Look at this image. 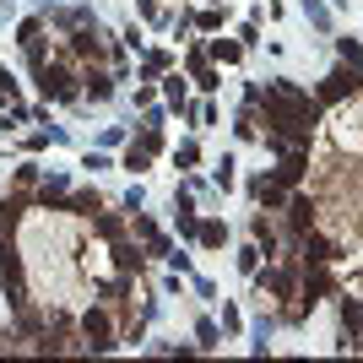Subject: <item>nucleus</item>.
<instances>
[{"label":"nucleus","instance_id":"obj_1","mask_svg":"<svg viewBox=\"0 0 363 363\" xmlns=\"http://www.w3.org/2000/svg\"><path fill=\"white\" fill-rule=\"evenodd\" d=\"M76 336H82V352H114L120 347V320H114V303H92L76 315Z\"/></svg>","mask_w":363,"mask_h":363},{"label":"nucleus","instance_id":"obj_2","mask_svg":"<svg viewBox=\"0 0 363 363\" xmlns=\"http://www.w3.org/2000/svg\"><path fill=\"white\" fill-rule=\"evenodd\" d=\"M38 92H44L49 104H76V98H82V76H76V60H49V65H38Z\"/></svg>","mask_w":363,"mask_h":363},{"label":"nucleus","instance_id":"obj_3","mask_svg":"<svg viewBox=\"0 0 363 363\" xmlns=\"http://www.w3.org/2000/svg\"><path fill=\"white\" fill-rule=\"evenodd\" d=\"M298 272H303V260L288 255L282 266H266V272H255V288H260V293H272V298H293V293H298Z\"/></svg>","mask_w":363,"mask_h":363},{"label":"nucleus","instance_id":"obj_4","mask_svg":"<svg viewBox=\"0 0 363 363\" xmlns=\"http://www.w3.org/2000/svg\"><path fill=\"white\" fill-rule=\"evenodd\" d=\"M282 212H288V244L298 250L303 233H315V228H320V201L315 196H293V190H288V206H282Z\"/></svg>","mask_w":363,"mask_h":363},{"label":"nucleus","instance_id":"obj_5","mask_svg":"<svg viewBox=\"0 0 363 363\" xmlns=\"http://www.w3.org/2000/svg\"><path fill=\"white\" fill-rule=\"evenodd\" d=\"M352 92H363V71H352V65H336V71L320 76V108L325 104H342V98H352Z\"/></svg>","mask_w":363,"mask_h":363},{"label":"nucleus","instance_id":"obj_6","mask_svg":"<svg viewBox=\"0 0 363 363\" xmlns=\"http://www.w3.org/2000/svg\"><path fill=\"white\" fill-rule=\"evenodd\" d=\"M347 255V250H342V239H331V233H303L298 239V260H320V266H336V260Z\"/></svg>","mask_w":363,"mask_h":363},{"label":"nucleus","instance_id":"obj_7","mask_svg":"<svg viewBox=\"0 0 363 363\" xmlns=\"http://www.w3.org/2000/svg\"><path fill=\"white\" fill-rule=\"evenodd\" d=\"M298 293L303 298H331L336 293V277H331V266H320V260H303V272H298Z\"/></svg>","mask_w":363,"mask_h":363},{"label":"nucleus","instance_id":"obj_8","mask_svg":"<svg viewBox=\"0 0 363 363\" xmlns=\"http://www.w3.org/2000/svg\"><path fill=\"white\" fill-rule=\"evenodd\" d=\"M65 201H71V179H65V174H44L38 190H33V206H44V212H65Z\"/></svg>","mask_w":363,"mask_h":363},{"label":"nucleus","instance_id":"obj_9","mask_svg":"<svg viewBox=\"0 0 363 363\" xmlns=\"http://www.w3.org/2000/svg\"><path fill=\"white\" fill-rule=\"evenodd\" d=\"M250 196H255L266 212H282V206H288V184H277L272 174H255V179H250Z\"/></svg>","mask_w":363,"mask_h":363},{"label":"nucleus","instance_id":"obj_10","mask_svg":"<svg viewBox=\"0 0 363 363\" xmlns=\"http://www.w3.org/2000/svg\"><path fill=\"white\" fill-rule=\"evenodd\" d=\"M82 98H87V104H108V98H114V71L87 65V71H82Z\"/></svg>","mask_w":363,"mask_h":363},{"label":"nucleus","instance_id":"obj_11","mask_svg":"<svg viewBox=\"0 0 363 363\" xmlns=\"http://www.w3.org/2000/svg\"><path fill=\"white\" fill-rule=\"evenodd\" d=\"M303 174H309V152H282V163L272 168V179H277V184H288V190H298Z\"/></svg>","mask_w":363,"mask_h":363},{"label":"nucleus","instance_id":"obj_12","mask_svg":"<svg viewBox=\"0 0 363 363\" xmlns=\"http://www.w3.org/2000/svg\"><path fill=\"white\" fill-rule=\"evenodd\" d=\"M114 266H120V272H136V277H141V266H147V244L130 239V233H125V239H114Z\"/></svg>","mask_w":363,"mask_h":363},{"label":"nucleus","instance_id":"obj_13","mask_svg":"<svg viewBox=\"0 0 363 363\" xmlns=\"http://www.w3.org/2000/svg\"><path fill=\"white\" fill-rule=\"evenodd\" d=\"M336 315H342V336H363V293H342Z\"/></svg>","mask_w":363,"mask_h":363},{"label":"nucleus","instance_id":"obj_14","mask_svg":"<svg viewBox=\"0 0 363 363\" xmlns=\"http://www.w3.org/2000/svg\"><path fill=\"white\" fill-rule=\"evenodd\" d=\"M87 223H92V233H98V239H108V244H114V239H125V233H130V223H125L120 212H92Z\"/></svg>","mask_w":363,"mask_h":363},{"label":"nucleus","instance_id":"obj_15","mask_svg":"<svg viewBox=\"0 0 363 363\" xmlns=\"http://www.w3.org/2000/svg\"><path fill=\"white\" fill-rule=\"evenodd\" d=\"M206 60H212V65H239L244 44H239V38H212V44H206Z\"/></svg>","mask_w":363,"mask_h":363},{"label":"nucleus","instance_id":"obj_16","mask_svg":"<svg viewBox=\"0 0 363 363\" xmlns=\"http://www.w3.org/2000/svg\"><path fill=\"white\" fill-rule=\"evenodd\" d=\"M65 212H71V217H92V212H104V196H98V190H71Z\"/></svg>","mask_w":363,"mask_h":363},{"label":"nucleus","instance_id":"obj_17","mask_svg":"<svg viewBox=\"0 0 363 363\" xmlns=\"http://www.w3.org/2000/svg\"><path fill=\"white\" fill-rule=\"evenodd\" d=\"M196 244H201V250H223V244H228V223H217V217H201Z\"/></svg>","mask_w":363,"mask_h":363},{"label":"nucleus","instance_id":"obj_18","mask_svg":"<svg viewBox=\"0 0 363 363\" xmlns=\"http://www.w3.org/2000/svg\"><path fill=\"white\" fill-rule=\"evenodd\" d=\"M336 55H342V65L363 71V38H358V33H342V38H336Z\"/></svg>","mask_w":363,"mask_h":363},{"label":"nucleus","instance_id":"obj_19","mask_svg":"<svg viewBox=\"0 0 363 363\" xmlns=\"http://www.w3.org/2000/svg\"><path fill=\"white\" fill-rule=\"evenodd\" d=\"M184 82H190V76L163 71V98H168V108H179V114H184V104H190V98H184Z\"/></svg>","mask_w":363,"mask_h":363},{"label":"nucleus","instance_id":"obj_20","mask_svg":"<svg viewBox=\"0 0 363 363\" xmlns=\"http://www.w3.org/2000/svg\"><path fill=\"white\" fill-rule=\"evenodd\" d=\"M233 136H239V141H260V114H255V104H244V108H239Z\"/></svg>","mask_w":363,"mask_h":363},{"label":"nucleus","instance_id":"obj_21","mask_svg":"<svg viewBox=\"0 0 363 363\" xmlns=\"http://www.w3.org/2000/svg\"><path fill=\"white\" fill-rule=\"evenodd\" d=\"M250 239L260 244V255H272V250H277V228L266 223V217H250Z\"/></svg>","mask_w":363,"mask_h":363},{"label":"nucleus","instance_id":"obj_22","mask_svg":"<svg viewBox=\"0 0 363 363\" xmlns=\"http://www.w3.org/2000/svg\"><path fill=\"white\" fill-rule=\"evenodd\" d=\"M184 76H190V82H196L201 92H217V87H223V71H217L212 60H206V65H196V71H184Z\"/></svg>","mask_w":363,"mask_h":363},{"label":"nucleus","instance_id":"obj_23","mask_svg":"<svg viewBox=\"0 0 363 363\" xmlns=\"http://www.w3.org/2000/svg\"><path fill=\"white\" fill-rule=\"evenodd\" d=\"M233 266H239L244 277H255V272H260V244H255V239H250V244H239V255H233Z\"/></svg>","mask_w":363,"mask_h":363},{"label":"nucleus","instance_id":"obj_24","mask_svg":"<svg viewBox=\"0 0 363 363\" xmlns=\"http://www.w3.org/2000/svg\"><path fill=\"white\" fill-rule=\"evenodd\" d=\"M163 71H174V55H168V49H152L147 60H141V76L152 82V76H163Z\"/></svg>","mask_w":363,"mask_h":363},{"label":"nucleus","instance_id":"obj_25","mask_svg":"<svg viewBox=\"0 0 363 363\" xmlns=\"http://www.w3.org/2000/svg\"><path fill=\"white\" fill-rule=\"evenodd\" d=\"M217 342H223V331H217V320H201V325H196V347H201V352H212Z\"/></svg>","mask_w":363,"mask_h":363},{"label":"nucleus","instance_id":"obj_26","mask_svg":"<svg viewBox=\"0 0 363 363\" xmlns=\"http://www.w3.org/2000/svg\"><path fill=\"white\" fill-rule=\"evenodd\" d=\"M120 168H130V174H141V168H152V152L141 147V141H130V152H125V163Z\"/></svg>","mask_w":363,"mask_h":363},{"label":"nucleus","instance_id":"obj_27","mask_svg":"<svg viewBox=\"0 0 363 363\" xmlns=\"http://www.w3.org/2000/svg\"><path fill=\"white\" fill-rule=\"evenodd\" d=\"M16 44H22V49H28V44H44V22H38V16H28V22L16 28Z\"/></svg>","mask_w":363,"mask_h":363},{"label":"nucleus","instance_id":"obj_28","mask_svg":"<svg viewBox=\"0 0 363 363\" xmlns=\"http://www.w3.org/2000/svg\"><path fill=\"white\" fill-rule=\"evenodd\" d=\"M141 147H147L152 157H157V152H163V125H152V120H141Z\"/></svg>","mask_w":363,"mask_h":363},{"label":"nucleus","instance_id":"obj_29","mask_svg":"<svg viewBox=\"0 0 363 363\" xmlns=\"http://www.w3.org/2000/svg\"><path fill=\"white\" fill-rule=\"evenodd\" d=\"M38 179H44V168H38V163H22V168H16V190H38Z\"/></svg>","mask_w":363,"mask_h":363},{"label":"nucleus","instance_id":"obj_30","mask_svg":"<svg viewBox=\"0 0 363 363\" xmlns=\"http://www.w3.org/2000/svg\"><path fill=\"white\" fill-rule=\"evenodd\" d=\"M174 163H179V168H196L201 163V147H196V141H179V147H174Z\"/></svg>","mask_w":363,"mask_h":363},{"label":"nucleus","instance_id":"obj_31","mask_svg":"<svg viewBox=\"0 0 363 363\" xmlns=\"http://www.w3.org/2000/svg\"><path fill=\"white\" fill-rule=\"evenodd\" d=\"M55 22H60V28H87V22H92V11H82V6H71V11H60V16H55Z\"/></svg>","mask_w":363,"mask_h":363},{"label":"nucleus","instance_id":"obj_32","mask_svg":"<svg viewBox=\"0 0 363 363\" xmlns=\"http://www.w3.org/2000/svg\"><path fill=\"white\" fill-rule=\"evenodd\" d=\"M136 11L147 16V22H163V28L174 22V16H163V6H157V0H136Z\"/></svg>","mask_w":363,"mask_h":363},{"label":"nucleus","instance_id":"obj_33","mask_svg":"<svg viewBox=\"0 0 363 363\" xmlns=\"http://www.w3.org/2000/svg\"><path fill=\"white\" fill-rule=\"evenodd\" d=\"M190 22H196L201 33H217V28H223V11H217V6H212V11H201V16H190Z\"/></svg>","mask_w":363,"mask_h":363},{"label":"nucleus","instance_id":"obj_34","mask_svg":"<svg viewBox=\"0 0 363 363\" xmlns=\"http://www.w3.org/2000/svg\"><path fill=\"white\" fill-rule=\"evenodd\" d=\"M212 179H217V190H233V157H223V163L212 168Z\"/></svg>","mask_w":363,"mask_h":363},{"label":"nucleus","instance_id":"obj_35","mask_svg":"<svg viewBox=\"0 0 363 363\" xmlns=\"http://www.w3.org/2000/svg\"><path fill=\"white\" fill-rule=\"evenodd\" d=\"M303 16H309L315 28H331V11H325V6H315V0H303Z\"/></svg>","mask_w":363,"mask_h":363},{"label":"nucleus","instance_id":"obj_36","mask_svg":"<svg viewBox=\"0 0 363 363\" xmlns=\"http://www.w3.org/2000/svg\"><path fill=\"white\" fill-rule=\"evenodd\" d=\"M196 65H206V44H190V55H184V71H196Z\"/></svg>","mask_w":363,"mask_h":363},{"label":"nucleus","instance_id":"obj_37","mask_svg":"<svg viewBox=\"0 0 363 363\" xmlns=\"http://www.w3.org/2000/svg\"><path fill=\"white\" fill-rule=\"evenodd\" d=\"M82 168H92V174H104V168H114V163H108L104 152H87V157H82Z\"/></svg>","mask_w":363,"mask_h":363},{"label":"nucleus","instance_id":"obj_38","mask_svg":"<svg viewBox=\"0 0 363 363\" xmlns=\"http://www.w3.org/2000/svg\"><path fill=\"white\" fill-rule=\"evenodd\" d=\"M223 331H228V336L244 331V315H239V309H223Z\"/></svg>","mask_w":363,"mask_h":363},{"label":"nucleus","instance_id":"obj_39","mask_svg":"<svg viewBox=\"0 0 363 363\" xmlns=\"http://www.w3.org/2000/svg\"><path fill=\"white\" fill-rule=\"evenodd\" d=\"M141 201H147V190H141V184H130V196H125V212H141Z\"/></svg>","mask_w":363,"mask_h":363},{"label":"nucleus","instance_id":"obj_40","mask_svg":"<svg viewBox=\"0 0 363 363\" xmlns=\"http://www.w3.org/2000/svg\"><path fill=\"white\" fill-rule=\"evenodd\" d=\"M239 44H244V49L260 44V28H255V22H244V28H239Z\"/></svg>","mask_w":363,"mask_h":363},{"label":"nucleus","instance_id":"obj_41","mask_svg":"<svg viewBox=\"0 0 363 363\" xmlns=\"http://www.w3.org/2000/svg\"><path fill=\"white\" fill-rule=\"evenodd\" d=\"M125 141V125H104V147H120Z\"/></svg>","mask_w":363,"mask_h":363},{"label":"nucleus","instance_id":"obj_42","mask_svg":"<svg viewBox=\"0 0 363 363\" xmlns=\"http://www.w3.org/2000/svg\"><path fill=\"white\" fill-rule=\"evenodd\" d=\"M11 98H16V82H11V76H0V108L11 104Z\"/></svg>","mask_w":363,"mask_h":363},{"label":"nucleus","instance_id":"obj_43","mask_svg":"<svg viewBox=\"0 0 363 363\" xmlns=\"http://www.w3.org/2000/svg\"><path fill=\"white\" fill-rule=\"evenodd\" d=\"M212 6H223V0H212Z\"/></svg>","mask_w":363,"mask_h":363}]
</instances>
